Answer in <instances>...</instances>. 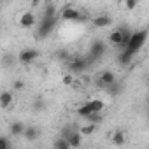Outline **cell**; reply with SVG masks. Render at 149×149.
<instances>
[{
    "label": "cell",
    "instance_id": "8",
    "mask_svg": "<svg viewBox=\"0 0 149 149\" xmlns=\"http://www.w3.org/2000/svg\"><path fill=\"white\" fill-rule=\"evenodd\" d=\"M61 19H65V21H83V14L74 7H67L61 13Z\"/></svg>",
    "mask_w": 149,
    "mask_h": 149
},
{
    "label": "cell",
    "instance_id": "16",
    "mask_svg": "<svg viewBox=\"0 0 149 149\" xmlns=\"http://www.w3.org/2000/svg\"><path fill=\"white\" fill-rule=\"evenodd\" d=\"M53 18H56V6L46 4V7L42 11V19H53Z\"/></svg>",
    "mask_w": 149,
    "mask_h": 149
},
{
    "label": "cell",
    "instance_id": "20",
    "mask_svg": "<svg viewBox=\"0 0 149 149\" xmlns=\"http://www.w3.org/2000/svg\"><path fill=\"white\" fill-rule=\"evenodd\" d=\"M32 109H33L35 112H42V111L46 109V100H44L42 97H35V100H33V105H32Z\"/></svg>",
    "mask_w": 149,
    "mask_h": 149
},
{
    "label": "cell",
    "instance_id": "17",
    "mask_svg": "<svg viewBox=\"0 0 149 149\" xmlns=\"http://www.w3.org/2000/svg\"><path fill=\"white\" fill-rule=\"evenodd\" d=\"M86 104L90 105V109H91L93 114H100V112L104 111V102H102L100 98H93V100H90V102H86Z\"/></svg>",
    "mask_w": 149,
    "mask_h": 149
},
{
    "label": "cell",
    "instance_id": "12",
    "mask_svg": "<svg viewBox=\"0 0 149 149\" xmlns=\"http://www.w3.org/2000/svg\"><path fill=\"white\" fill-rule=\"evenodd\" d=\"M40 135V132H39V128L37 126H33V125H28L26 128H25V133H23V137L28 140V142H33V140H37V137Z\"/></svg>",
    "mask_w": 149,
    "mask_h": 149
},
{
    "label": "cell",
    "instance_id": "23",
    "mask_svg": "<svg viewBox=\"0 0 149 149\" xmlns=\"http://www.w3.org/2000/svg\"><path fill=\"white\" fill-rule=\"evenodd\" d=\"M54 149H72L70 146H68V142H67V139H58V140H54Z\"/></svg>",
    "mask_w": 149,
    "mask_h": 149
},
{
    "label": "cell",
    "instance_id": "6",
    "mask_svg": "<svg viewBox=\"0 0 149 149\" xmlns=\"http://www.w3.org/2000/svg\"><path fill=\"white\" fill-rule=\"evenodd\" d=\"M37 56H39V51L33 49V47H26V49H21V51L18 53V60H19L21 63H25V65L35 61Z\"/></svg>",
    "mask_w": 149,
    "mask_h": 149
},
{
    "label": "cell",
    "instance_id": "14",
    "mask_svg": "<svg viewBox=\"0 0 149 149\" xmlns=\"http://www.w3.org/2000/svg\"><path fill=\"white\" fill-rule=\"evenodd\" d=\"M25 128H26V126H25L21 121H14V123H11L9 132H11L13 137H18V135H23V133H25Z\"/></svg>",
    "mask_w": 149,
    "mask_h": 149
},
{
    "label": "cell",
    "instance_id": "28",
    "mask_svg": "<svg viewBox=\"0 0 149 149\" xmlns=\"http://www.w3.org/2000/svg\"><path fill=\"white\" fill-rule=\"evenodd\" d=\"M13 88H14L16 91H19V90H23V88H25V83H23L21 79H16V81L13 83Z\"/></svg>",
    "mask_w": 149,
    "mask_h": 149
},
{
    "label": "cell",
    "instance_id": "4",
    "mask_svg": "<svg viewBox=\"0 0 149 149\" xmlns=\"http://www.w3.org/2000/svg\"><path fill=\"white\" fill-rule=\"evenodd\" d=\"M56 21H58V18H53V19H42V21L39 23L37 35H39L40 39H46L47 35H51L53 30L56 28Z\"/></svg>",
    "mask_w": 149,
    "mask_h": 149
},
{
    "label": "cell",
    "instance_id": "3",
    "mask_svg": "<svg viewBox=\"0 0 149 149\" xmlns=\"http://www.w3.org/2000/svg\"><path fill=\"white\" fill-rule=\"evenodd\" d=\"M105 53H107V44L102 39H97V40L91 42V46H90V60L91 61L93 60H100Z\"/></svg>",
    "mask_w": 149,
    "mask_h": 149
},
{
    "label": "cell",
    "instance_id": "9",
    "mask_svg": "<svg viewBox=\"0 0 149 149\" xmlns=\"http://www.w3.org/2000/svg\"><path fill=\"white\" fill-rule=\"evenodd\" d=\"M81 140H83V135H81L79 130L72 132V133L67 137V142H68V146H70L72 149H79V147H81Z\"/></svg>",
    "mask_w": 149,
    "mask_h": 149
},
{
    "label": "cell",
    "instance_id": "18",
    "mask_svg": "<svg viewBox=\"0 0 149 149\" xmlns=\"http://www.w3.org/2000/svg\"><path fill=\"white\" fill-rule=\"evenodd\" d=\"M54 58L56 60H60V61H65V63H68L74 56L68 53V49H56L54 51Z\"/></svg>",
    "mask_w": 149,
    "mask_h": 149
},
{
    "label": "cell",
    "instance_id": "13",
    "mask_svg": "<svg viewBox=\"0 0 149 149\" xmlns=\"http://www.w3.org/2000/svg\"><path fill=\"white\" fill-rule=\"evenodd\" d=\"M133 56H135V54H132L128 49H123V51L119 53V56H118V61H119V65L126 67V65H130V63H132Z\"/></svg>",
    "mask_w": 149,
    "mask_h": 149
},
{
    "label": "cell",
    "instance_id": "11",
    "mask_svg": "<svg viewBox=\"0 0 149 149\" xmlns=\"http://www.w3.org/2000/svg\"><path fill=\"white\" fill-rule=\"evenodd\" d=\"M111 23H112V19L107 14H98L93 19V26H97V28H107V26H111Z\"/></svg>",
    "mask_w": 149,
    "mask_h": 149
},
{
    "label": "cell",
    "instance_id": "25",
    "mask_svg": "<svg viewBox=\"0 0 149 149\" xmlns=\"http://www.w3.org/2000/svg\"><path fill=\"white\" fill-rule=\"evenodd\" d=\"M2 61H4V65H6V67H9V65H13V63H14V56H13V54H4Z\"/></svg>",
    "mask_w": 149,
    "mask_h": 149
},
{
    "label": "cell",
    "instance_id": "7",
    "mask_svg": "<svg viewBox=\"0 0 149 149\" xmlns=\"http://www.w3.org/2000/svg\"><path fill=\"white\" fill-rule=\"evenodd\" d=\"M109 42H112L114 46L123 49V46H125V26H121L118 30H112L111 35H109Z\"/></svg>",
    "mask_w": 149,
    "mask_h": 149
},
{
    "label": "cell",
    "instance_id": "10",
    "mask_svg": "<svg viewBox=\"0 0 149 149\" xmlns=\"http://www.w3.org/2000/svg\"><path fill=\"white\" fill-rule=\"evenodd\" d=\"M19 25H21L23 28H32V26L35 25V14H33V13H25V14H21Z\"/></svg>",
    "mask_w": 149,
    "mask_h": 149
},
{
    "label": "cell",
    "instance_id": "24",
    "mask_svg": "<svg viewBox=\"0 0 149 149\" xmlns=\"http://www.w3.org/2000/svg\"><path fill=\"white\" fill-rule=\"evenodd\" d=\"M86 119H88V123H91V125H98V123L102 121V116H100V114H91V116H88Z\"/></svg>",
    "mask_w": 149,
    "mask_h": 149
},
{
    "label": "cell",
    "instance_id": "2",
    "mask_svg": "<svg viewBox=\"0 0 149 149\" xmlns=\"http://www.w3.org/2000/svg\"><path fill=\"white\" fill-rule=\"evenodd\" d=\"M90 58H83V56H74L67 65H68V74H83L86 68H88V65H90Z\"/></svg>",
    "mask_w": 149,
    "mask_h": 149
},
{
    "label": "cell",
    "instance_id": "29",
    "mask_svg": "<svg viewBox=\"0 0 149 149\" xmlns=\"http://www.w3.org/2000/svg\"><path fill=\"white\" fill-rule=\"evenodd\" d=\"M74 83V76L72 74H67V76L63 77V84H72Z\"/></svg>",
    "mask_w": 149,
    "mask_h": 149
},
{
    "label": "cell",
    "instance_id": "15",
    "mask_svg": "<svg viewBox=\"0 0 149 149\" xmlns=\"http://www.w3.org/2000/svg\"><path fill=\"white\" fill-rule=\"evenodd\" d=\"M13 100H14L13 91H4L2 95H0V107H2V109H7V107L13 104Z\"/></svg>",
    "mask_w": 149,
    "mask_h": 149
},
{
    "label": "cell",
    "instance_id": "1",
    "mask_svg": "<svg viewBox=\"0 0 149 149\" xmlns=\"http://www.w3.org/2000/svg\"><path fill=\"white\" fill-rule=\"evenodd\" d=\"M146 39H147V30H140V32H133V35H132V39H130V42H128V46H126V49L132 53V54H137L139 51H140V47L144 46V42H146Z\"/></svg>",
    "mask_w": 149,
    "mask_h": 149
},
{
    "label": "cell",
    "instance_id": "19",
    "mask_svg": "<svg viewBox=\"0 0 149 149\" xmlns=\"http://www.w3.org/2000/svg\"><path fill=\"white\" fill-rule=\"evenodd\" d=\"M125 142H126L125 132H123V130H116V132L112 133V144H114V146H123Z\"/></svg>",
    "mask_w": 149,
    "mask_h": 149
},
{
    "label": "cell",
    "instance_id": "27",
    "mask_svg": "<svg viewBox=\"0 0 149 149\" xmlns=\"http://www.w3.org/2000/svg\"><path fill=\"white\" fill-rule=\"evenodd\" d=\"M137 6H139V2H135V0H126V2H125V7H126L128 11H133Z\"/></svg>",
    "mask_w": 149,
    "mask_h": 149
},
{
    "label": "cell",
    "instance_id": "5",
    "mask_svg": "<svg viewBox=\"0 0 149 149\" xmlns=\"http://www.w3.org/2000/svg\"><path fill=\"white\" fill-rule=\"evenodd\" d=\"M97 84L100 86V88H105V90H109L112 84H116V74L112 72V70H104L100 76H98V81H97Z\"/></svg>",
    "mask_w": 149,
    "mask_h": 149
},
{
    "label": "cell",
    "instance_id": "21",
    "mask_svg": "<svg viewBox=\"0 0 149 149\" xmlns=\"http://www.w3.org/2000/svg\"><path fill=\"white\" fill-rule=\"evenodd\" d=\"M95 130H97V125H91V123H88L86 126H81V128H79V132H81V135H83V137L93 135V133H95Z\"/></svg>",
    "mask_w": 149,
    "mask_h": 149
},
{
    "label": "cell",
    "instance_id": "26",
    "mask_svg": "<svg viewBox=\"0 0 149 149\" xmlns=\"http://www.w3.org/2000/svg\"><path fill=\"white\" fill-rule=\"evenodd\" d=\"M0 149H11V142L7 137H2L0 139Z\"/></svg>",
    "mask_w": 149,
    "mask_h": 149
},
{
    "label": "cell",
    "instance_id": "22",
    "mask_svg": "<svg viewBox=\"0 0 149 149\" xmlns=\"http://www.w3.org/2000/svg\"><path fill=\"white\" fill-rule=\"evenodd\" d=\"M77 114H79L81 118H84V119H86V118H88V116H91L93 112H91L90 105H88V104H84V105H81V107L77 109Z\"/></svg>",
    "mask_w": 149,
    "mask_h": 149
}]
</instances>
